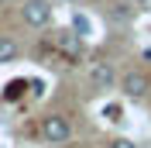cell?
I'll list each match as a JSON object with an SVG mask.
<instances>
[{
  "label": "cell",
  "instance_id": "cell-5",
  "mask_svg": "<svg viewBox=\"0 0 151 148\" xmlns=\"http://www.w3.org/2000/svg\"><path fill=\"white\" fill-rule=\"evenodd\" d=\"M83 35H76V31H58V38H55V45L65 52L69 59H79L83 55V41H79Z\"/></svg>",
  "mask_w": 151,
  "mask_h": 148
},
{
  "label": "cell",
  "instance_id": "cell-13",
  "mask_svg": "<svg viewBox=\"0 0 151 148\" xmlns=\"http://www.w3.org/2000/svg\"><path fill=\"white\" fill-rule=\"evenodd\" d=\"M0 4H4V0H0Z\"/></svg>",
  "mask_w": 151,
  "mask_h": 148
},
{
  "label": "cell",
  "instance_id": "cell-7",
  "mask_svg": "<svg viewBox=\"0 0 151 148\" xmlns=\"http://www.w3.org/2000/svg\"><path fill=\"white\" fill-rule=\"evenodd\" d=\"M72 31L76 35H93V24H89V17H86V14H72Z\"/></svg>",
  "mask_w": 151,
  "mask_h": 148
},
{
  "label": "cell",
  "instance_id": "cell-4",
  "mask_svg": "<svg viewBox=\"0 0 151 148\" xmlns=\"http://www.w3.org/2000/svg\"><path fill=\"white\" fill-rule=\"evenodd\" d=\"M89 83H93V90H100V93L113 90V83H117V69H113V62H96L93 73H89Z\"/></svg>",
  "mask_w": 151,
  "mask_h": 148
},
{
  "label": "cell",
  "instance_id": "cell-12",
  "mask_svg": "<svg viewBox=\"0 0 151 148\" xmlns=\"http://www.w3.org/2000/svg\"><path fill=\"white\" fill-rule=\"evenodd\" d=\"M134 4H148V0H134Z\"/></svg>",
  "mask_w": 151,
  "mask_h": 148
},
{
  "label": "cell",
  "instance_id": "cell-11",
  "mask_svg": "<svg viewBox=\"0 0 151 148\" xmlns=\"http://www.w3.org/2000/svg\"><path fill=\"white\" fill-rule=\"evenodd\" d=\"M106 117H110V120H120V107H117V103H110V107H106Z\"/></svg>",
  "mask_w": 151,
  "mask_h": 148
},
{
  "label": "cell",
  "instance_id": "cell-1",
  "mask_svg": "<svg viewBox=\"0 0 151 148\" xmlns=\"http://www.w3.org/2000/svg\"><path fill=\"white\" fill-rule=\"evenodd\" d=\"M41 138L48 141V145H62V141L72 138V124H69V117H62V114H48L45 120H41Z\"/></svg>",
  "mask_w": 151,
  "mask_h": 148
},
{
  "label": "cell",
  "instance_id": "cell-2",
  "mask_svg": "<svg viewBox=\"0 0 151 148\" xmlns=\"http://www.w3.org/2000/svg\"><path fill=\"white\" fill-rule=\"evenodd\" d=\"M21 17H24L28 28H48L52 24V4L48 0H24Z\"/></svg>",
  "mask_w": 151,
  "mask_h": 148
},
{
  "label": "cell",
  "instance_id": "cell-6",
  "mask_svg": "<svg viewBox=\"0 0 151 148\" xmlns=\"http://www.w3.org/2000/svg\"><path fill=\"white\" fill-rule=\"evenodd\" d=\"M17 41L14 38H7V35H0V65H7V62H14L17 59Z\"/></svg>",
  "mask_w": 151,
  "mask_h": 148
},
{
  "label": "cell",
  "instance_id": "cell-10",
  "mask_svg": "<svg viewBox=\"0 0 151 148\" xmlns=\"http://www.w3.org/2000/svg\"><path fill=\"white\" fill-rule=\"evenodd\" d=\"M110 148H137V145H134L131 138H113V141H110Z\"/></svg>",
  "mask_w": 151,
  "mask_h": 148
},
{
  "label": "cell",
  "instance_id": "cell-9",
  "mask_svg": "<svg viewBox=\"0 0 151 148\" xmlns=\"http://www.w3.org/2000/svg\"><path fill=\"white\" fill-rule=\"evenodd\" d=\"M24 86H28L24 79H10V83H7V93H4V96H7V100H17L21 93H24Z\"/></svg>",
  "mask_w": 151,
  "mask_h": 148
},
{
  "label": "cell",
  "instance_id": "cell-3",
  "mask_svg": "<svg viewBox=\"0 0 151 148\" xmlns=\"http://www.w3.org/2000/svg\"><path fill=\"white\" fill-rule=\"evenodd\" d=\"M120 90H124V96H131V100H144L148 90H151V79L144 73H137V69H131V73L120 76Z\"/></svg>",
  "mask_w": 151,
  "mask_h": 148
},
{
  "label": "cell",
  "instance_id": "cell-8",
  "mask_svg": "<svg viewBox=\"0 0 151 148\" xmlns=\"http://www.w3.org/2000/svg\"><path fill=\"white\" fill-rule=\"evenodd\" d=\"M110 17L113 21H127V17H134V7H127V4H113Z\"/></svg>",
  "mask_w": 151,
  "mask_h": 148
}]
</instances>
